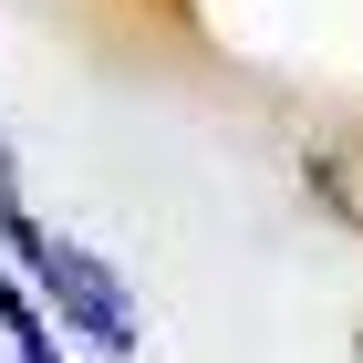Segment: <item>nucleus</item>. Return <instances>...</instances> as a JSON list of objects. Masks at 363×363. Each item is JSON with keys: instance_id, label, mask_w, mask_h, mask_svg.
<instances>
[{"instance_id": "nucleus-1", "label": "nucleus", "mask_w": 363, "mask_h": 363, "mask_svg": "<svg viewBox=\"0 0 363 363\" xmlns=\"http://www.w3.org/2000/svg\"><path fill=\"white\" fill-rule=\"evenodd\" d=\"M31 270H42L52 311H62V322H73L84 342H104L114 363L135 353V301H125V280H114L94 250H73V239H42V250H31Z\"/></svg>"}, {"instance_id": "nucleus-2", "label": "nucleus", "mask_w": 363, "mask_h": 363, "mask_svg": "<svg viewBox=\"0 0 363 363\" xmlns=\"http://www.w3.org/2000/svg\"><path fill=\"white\" fill-rule=\"evenodd\" d=\"M0 333H11V353H21V363H62L52 322H42V311L21 301V280H11V270H0Z\"/></svg>"}]
</instances>
